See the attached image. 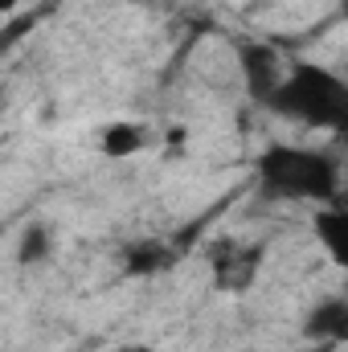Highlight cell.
<instances>
[{
    "instance_id": "1",
    "label": "cell",
    "mask_w": 348,
    "mask_h": 352,
    "mask_svg": "<svg viewBox=\"0 0 348 352\" xmlns=\"http://www.w3.org/2000/svg\"><path fill=\"white\" fill-rule=\"evenodd\" d=\"M254 184L262 201L332 205L340 201V160L324 148L270 144L254 160Z\"/></svg>"
},
{
    "instance_id": "2",
    "label": "cell",
    "mask_w": 348,
    "mask_h": 352,
    "mask_svg": "<svg viewBox=\"0 0 348 352\" xmlns=\"http://www.w3.org/2000/svg\"><path fill=\"white\" fill-rule=\"evenodd\" d=\"M266 111L295 119L316 131H345L348 127V87L340 74L316 62H287L283 82L266 98Z\"/></svg>"
},
{
    "instance_id": "3",
    "label": "cell",
    "mask_w": 348,
    "mask_h": 352,
    "mask_svg": "<svg viewBox=\"0 0 348 352\" xmlns=\"http://www.w3.org/2000/svg\"><path fill=\"white\" fill-rule=\"evenodd\" d=\"M266 246L262 242H238V238H213L209 246V283L217 295H246L259 283Z\"/></svg>"
},
{
    "instance_id": "4",
    "label": "cell",
    "mask_w": 348,
    "mask_h": 352,
    "mask_svg": "<svg viewBox=\"0 0 348 352\" xmlns=\"http://www.w3.org/2000/svg\"><path fill=\"white\" fill-rule=\"evenodd\" d=\"M234 50H238V70H242L246 94L259 107H266V98L274 94V87L283 82V70H287L283 54L274 45H266V41H238Z\"/></svg>"
},
{
    "instance_id": "5",
    "label": "cell",
    "mask_w": 348,
    "mask_h": 352,
    "mask_svg": "<svg viewBox=\"0 0 348 352\" xmlns=\"http://www.w3.org/2000/svg\"><path fill=\"white\" fill-rule=\"evenodd\" d=\"M176 263V250L164 238H135L119 250V266H123V278H152V274H164Z\"/></svg>"
},
{
    "instance_id": "6",
    "label": "cell",
    "mask_w": 348,
    "mask_h": 352,
    "mask_svg": "<svg viewBox=\"0 0 348 352\" xmlns=\"http://www.w3.org/2000/svg\"><path fill=\"white\" fill-rule=\"evenodd\" d=\"M312 230H316V242L324 246V254H328L336 266H348V209L345 205H340V201L316 205Z\"/></svg>"
},
{
    "instance_id": "7",
    "label": "cell",
    "mask_w": 348,
    "mask_h": 352,
    "mask_svg": "<svg viewBox=\"0 0 348 352\" xmlns=\"http://www.w3.org/2000/svg\"><path fill=\"white\" fill-rule=\"evenodd\" d=\"M303 336L307 340H320V344H340V340H348V303L340 295L316 303L307 311V320H303Z\"/></svg>"
},
{
    "instance_id": "8",
    "label": "cell",
    "mask_w": 348,
    "mask_h": 352,
    "mask_svg": "<svg viewBox=\"0 0 348 352\" xmlns=\"http://www.w3.org/2000/svg\"><path fill=\"white\" fill-rule=\"evenodd\" d=\"M144 148H148V131H144L140 123H131V119L107 123V127L98 131V152H102L107 160H131V156H140Z\"/></svg>"
},
{
    "instance_id": "9",
    "label": "cell",
    "mask_w": 348,
    "mask_h": 352,
    "mask_svg": "<svg viewBox=\"0 0 348 352\" xmlns=\"http://www.w3.org/2000/svg\"><path fill=\"white\" fill-rule=\"evenodd\" d=\"M54 258V230L45 221H29L17 238V266H41Z\"/></svg>"
},
{
    "instance_id": "10",
    "label": "cell",
    "mask_w": 348,
    "mask_h": 352,
    "mask_svg": "<svg viewBox=\"0 0 348 352\" xmlns=\"http://www.w3.org/2000/svg\"><path fill=\"white\" fill-rule=\"evenodd\" d=\"M340 349V344H316V340H312V349H303V352H336Z\"/></svg>"
},
{
    "instance_id": "11",
    "label": "cell",
    "mask_w": 348,
    "mask_h": 352,
    "mask_svg": "<svg viewBox=\"0 0 348 352\" xmlns=\"http://www.w3.org/2000/svg\"><path fill=\"white\" fill-rule=\"evenodd\" d=\"M17 4H21V0H0V16H4V12H12Z\"/></svg>"
},
{
    "instance_id": "12",
    "label": "cell",
    "mask_w": 348,
    "mask_h": 352,
    "mask_svg": "<svg viewBox=\"0 0 348 352\" xmlns=\"http://www.w3.org/2000/svg\"><path fill=\"white\" fill-rule=\"evenodd\" d=\"M123 352H156L152 344H131V349H123Z\"/></svg>"
}]
</instances>
